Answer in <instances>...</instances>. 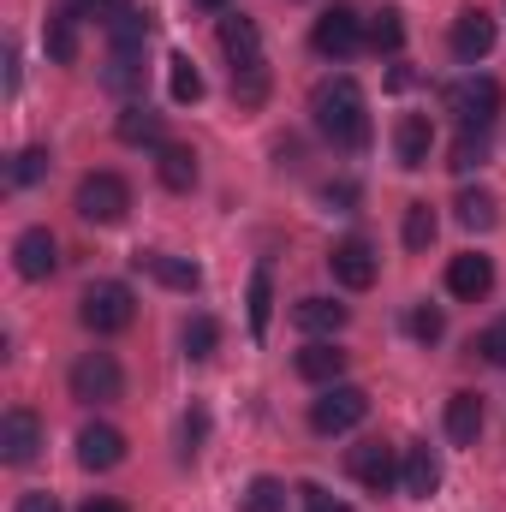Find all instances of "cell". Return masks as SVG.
Segmentation results:
<instances>
[{
    "mask_svg": "<svg viewBox=\"0 0 506 512\" xmlns=\"http://www.w3.org/2000/svg\"><path fill=\"white\" fill-rule=\"evenodd\" d=\"M447 114L459 120V131H489L501 114V84L495 78H453L447 84Z\"/></svg>",
    "mask_w": 506,
    "mask_h": 512,
    "instance_id": "5",
    "label": "cell"
},
{
    "mask_svg": "<svg viewBox=\"0 0 506 512\" xmlns=\"http://www.w3.org/2000/svg\"><path fill=\"white\" fill-rule=\"evenodd\" d=\"M215 346H221V322L215 316H191L185 322V358L203 364V358H215Z\"/></svg>",
    "mask_w": 506,
    "mask_h": 512,
    "instance_id": "29",
    "label": "cell"
},
{
    "mask_svg": "<svg viewBox=\"0 0 506 512\" xmlns=\"http://www.w3.org/2000/svg\"><path fill=\"white\" fill-rule=\"evenodd\" d=\"M149 30H155V18H149L143 6H126L120 18H108V42H114V54H143Z\"/></svg>",
    "mask_w": 506,
    "mask_h": 512,
    "instance_id": "25",
    "label": "cell"
},
{
    "mask_svg": "<svg viewBox=\"0 0 506 512\" xmlns=\"http://www.w3.org/2000/svg\"><path fill=\"white\" fill-rule=\"evenodd\" d=\"M322 203H328V209H352V203H358V185H352V179H334V185H322Z\"/></svg>",
    "mask_w": 506,
    "mask_h": 512,
    "instance_id": "40",
    "label": "cell"
},
{
    "mask_svg": "<svg viewBox=\"0 0 506 512\" xmlns=\"http://www.w3.org/2000/svg\"><path fill=\"white\" fill-rule=\"evenodd\" d=\"M221 54L233 60V72L239 66H262V30H256L251 12H227L221 18Z\"/></svg>",
    "mask_w": 506,
    "mask_h": 512,
    "instance_id": "17",
    "label": "cell"
},
{
    "mask_svg": "<svg viewBox=\"0 0 506 512\" xmlns=\"http://www.w3.org/2000/svg\"><path fill=\"white\" fill-rule=\"evenodd\" d=\"M78 512H126V507H120V501H108V495H90Z\"/></svg>",
    "mask_w": 506,
    "mask_h": 512,
    "instance_id": "44",
    "label": "cell"
},
{
    "mask_svg": "<svg viewBox=\"0 0 506 512\" xmlns=\"http://www.w3.org/2000/svg\"><path fill=\"white\" fill-rule=\"evenodd\" d=\"M72 209L90 221V227H120L131 209V185L120 173H84L78 179V197H72Z\"/></svg>",
    "mask_w": 506,
    "mask_h": 512,
    "instance_id": "3",
    "label": "cell"
},
{
    "mask_svg": "<svg viewBox=\"0 0 506 512\" xmlns=\"http://www.w3.org/2000/svg\"><path fill=\"white\" fill-rule=\"evenodd\" d=\"M12 268H18L24 280H48V274L60 268V245H54V233H48V227H24L18 245H12Z\"/></svg>",
    "mask_w": 506,
    "mask_h": 512,
    "instance_id": "12",
    "label": "cell"
},
{
    "mask_svg": "<svg viewBox=\"0 0 506 512\" xmlns=\"http://www.w3.org/2000/svg\"><path fill=\"white\" fill-rule=\"evenodd\" d=\"M399 489H405L411 501H429V495L441 489V459H435L429 441H411V447H405V459H399Z\"/></svg>",
    "mask_w": 506,
    "mask_h": 512,
    "instance_id": "14",
    "label": "cell"
},
{
    "mask_svg": "<svg viewBox=\"0 0 506 512\" xmlns=\"http://www.w3.org/2000/svg\"><path fill=\"white\" fill-rule=\"evenodd\" d=\"M298 376L316 387H334L340 376H346V352L334 346V340H316V346H304L298 352Z\"/></svg>",
    "mask_w": 506,
    "mask_h": 512,
    "instance_id": "19",
    "label": "cell"
},
{
    "mask_svg": "<svg viewBox=\"0 0 506 512\" xmlns=\"http://www.w3.org/2000/svg\"><path fill=\"white\" fill-rule=\"evenodd\" d=\"M346 471H352V483H364L370 495H387V489L399 483V465H393V447H387V441H358V447L346 453Z\"/></svg>",
    "mask_w": 506,
    "mask_h": 512,
    "instance_id": "9",
    "label": "cell"
},
{
    "mask_svg": "<svg viewBox=\"0 0 506 512\" xmlns=\"http://www.w3.org/2000/svg\"><path fill=\"white\" fill-rule=\"evenodd\" d=\"M477 352L495 364V370H506V316L495 322V328H483V340H477Z\"/></svg>",
    "mask_w": 506,
    "mask_h": 512,
    "instance_id": "39",
    "label": "cell"
},
{
    "mask_svg": "<svg viewBox=\"0 0 506 512\" xmlns=\"http://www.w3.org/2000/svg\"><path fill=\"white\" fill-rule=\"evenodd\" d=\"M155 179L185 197V191L197 185V155H191L185 143H161V149H155Z\"/></svg>",
    "mask_w": 506,
    "mask_h": 512,
    "instance_id": "21",
    "label": "cell"
},
{
    "mask_svg": "<svg viewBox=\"0 0 506 512\" xmlns=\"http://www.w3.org/2000/svg\"><path fill=\"white\" fill-rule=\"evenodd\" d=\"M453 215H459V227H471V233H489V227L501 221V203H495L489 191H459Z\"/></svg>",
    "mask_w": 506,
    "mask_h": 512,
    "instance_id": "26",
    "label": "cell"
},
{
    "mask_svg": "<svg viewBox=\"0 0 506 512\" xmlns=\"http://www.w3.org/2000/svg\"><path fill=\"white\" fill-rule=\"evenodd\" d=\"M447 435H453V447H477V435H483V399L477 393L447 399Z\"/></svg>",
    "mask_w": 506,
    "mask_h": 512,
    "instance_id": "23",
    "label": "cell"
},
{
    "mask_svg": "<svg viewBox=\"0 0 506 512\" xmlns=\"http://www.w3.org/2000/svg\"><path fill=\"white\" fill-rule=\"evenodd\" d=\"M126 459V435L114 423H84L78 429V465L84 471H114Z\"/></svg>",
    "mask_w": 506,
    "mask_h": 512,
    "instance_id": "13",
    "label": "cell"
},
{
    "mask_svg": "<svg viewBox=\"0 0 506 512\" xmlns=\"http://www.w3.org/2000/svg\"><path fill=\"white\" fill-rule=\"evenodd\" d=\"M42 42H48V60H54V66H72V60H78V6H60V12H48V24H42Z\"/></svg>",
    "mask_w": 506,
    "mask_h": 512,
    "instance_id": "20",
    "label": "cell"
},
{
    "mask_svg": "<svg viewBox=\"0 0 506 512\" xmlns=\"http://www.w3.org/2000/svg\"><path fill=\"white\" fill-rule=\"evenodd\" d=\"M149 280H161V286H173V292H197L203 286V268L191 262V256H173V251H137L131 256Z\"/></svg>",
    "mask_w": 506,
    "mask_h": 512,
    "instance_id": "16",
    "label": "cell"
},
{
    "mask_svg": "<svg viewBox=\"0 0 506 512\" xmlns=\"http://www.w3.org/2000/svg\"><path fill=\"white\" fill-rule=\"evenodd\" d=\"M66 387H72V399H84V405H108V399H120L126 376H120L114 352H84V358L72 364Z\"/></svg>",
    "mask_w": 506,
    "mask_h": 512,
    "instance_id": "6",
    "label": "cell"
},
{
    "mask_svg": "<svg viewBox=\"0 0 506 512\" xmlns=\"http://www.w3.org/2000/svg\"><path fill=\"white\" fill-rule=\"evenodd\" d=\"M167 90H173V102H179V108L203 102V72L191 66V54H173V60H167Z\"/></svg>",
    "mask_w": 506,
    "mask_h": 512,
    "instance_id": "27",
    "label": "cell"
},
{
    "mask_svg": "<svg viewBox=\"0 0 506 512\" xmlns=\"http://www.w3.org/2000/svg\"><path fill=\"white\" fill-rule=\"evenodd\" d=\"M239 512H286V483L280 477H251L245 495H239Z\"/></svg>",
    "mask_w": 506,
    "mask_h": 512,
    "instance_id": "28",
    "label": "cell"
},
{
    "mask_svg": "<svg viewBox=\"0 0 506 512\" xmlns=\"http://www.w3.org/2000/svg\"><path fill=\"white\" fill-rule=\"evenodd\" d=\"M102 84H108L114 96H137V90H143V60H137V54H114L108 72H102Z\"/></svg>",
    "mask_w": 506,
    "mask_h": 512,
    "instance_id": "32",
    "label": "cell"
},
{
    "mask_svg": "<svg viewBox=\"0 0 506 512\" xmlns=\"http://www.w3.org/2000/svg\"><path fill=\"white\" fill-rule=\"evenodd\" d=\"M483 161H489V131H459L447 167H453V173H471V167H483Z\"/></svg>",
    "mask_w": 506,
    "mask_h": 512,
    "instance_id": "31",
    "label": "cell"
},
{
    "mask_svg": "<svg viewBox=\"0 0 506 512\" xmlns=\"http://www.w3.org/2000/svg\"><path fill=\"white\" fill-rule=\"evenodd\" d=\"M191 6H203V12H227V0H191Z\"/></svg>",
    "mask_w": 506,
    "mask_h": 512,
    "instance_id": "45",
    "label": "cell"
},
{
    "mask_svg": "<svg viewBox=\"0 0 506 512\" xmlns=\"http://www.w3.org/2000/svg\"><path fill=\"white\" fill-rule=\"evenodd\" d=\"M126 6H131V0H78V12H96L102 24H108V18H120Z\"/></svg>",
    "mask_w": 506,
    "mask_h": 512,
    "instance_id": "43",
    "label": "cell"
},
{
    "mask_svg": "<svg viewBox=\"0 0 506 512\" xmlns=\"http://www.w3.org/2000/svg\"><path fill=\"white\" fill-rule=\"evenodd\" d=\"M131 316H137V298H131L126 280H96L78 298V322L90 334H120V328H131Z\"/></svg>",
    "mask_w": 506,
    "mask_h": 512,
    "instance_id": "2",
    "label": "cell"
},
{
    "mask_svg": "<svg viewBox=\"0 0 506 512\" xmlns=\"http://www.w3.org/2000/svg\"><path fill=\"white\" fill-rule=\"evenodd\" d=\"M292 322H298L304 334H340V328L352 322V310L334 304V298H298V304H292Z\"/></svg>",
    "mask_w": 506,
    "mask_h": 512,
    "instance_id": "22",
    "label": "cell"
},
{
    "mask_svg": "<svg viewBox=\"0 0 506 512\" xmlns=\"http://www.w3.org/2000/svg\"><path fill=\"white\" fill-rule=\"evenodd\" d=\"M233 102L239 108H262L268 102V66H239L233 72Z\"/></svg>",
    "mask_w": 506,
    "mask_h": 512,
    "instance_id": "36",
    "label": "cell"
},
{
    "mask_svg": "<svg viewBox=\"0 0 506 512\" xmlns=\"http://www.w3.org/2000/svg\"><path fill=\"white\" fill-rule=\"evenodd\" d=\"M405 334L423 340V346H435V340L447 334V316H441L435 304H411V310H405Z\"/></svg>",
    "mask_w": 506,
    "mask_h": 512,
    "instance_id": "34",
    "label": "cell"
},
{
    "mask_svg": "<svg viewBox=\"0 0 506 512\" xmlns=\"http://www.w3.org/2000/svg\"><path fill=\"white\" fill-rule=\"evenodd\" d=\"M447 48H453V60H465V66L489 60V48H495V18H489L483 6L459 12V18H453V30H447Z\"/></svg>",
    "mask_w": 506,
    "mask_h": 512,
    "instance_id": "10",
    "label": "cell"
},
{
    "mask_svg": "<svg viewBox=\"0 0 506 512\" xmlns=\"http://www.w3.org/2000/svg\"><path fill=\"white\" fill-rule=\"evenodd\" d=\"M42 173H48V149H42V143L18 149V155H12V167H6V179H12V185H36Z\"/></svg>",
    "mask_w": 506,
    "mask_h": 512,
    "instance_id": "37",
    "label": "cell"
},
{
    "mask_svg": "<svg viewBox=\"0 0 506 512\" xmlns=\"http://www.w3.org/2000/svg\"><path fill=\"white\" fill-rule=\"evenodd\" d=\"M429 149H435V126H429L423 114H405V120L393 126V155H399V167H405V173L429 167Z\"/></svg>",
    "mask_w": 506,
    "mask_h": 512,
    "instance_id": "18",
    "label": "cell"
},
{
    "mask_svg": "<svg viewBox=\"0 0 506 512\" xmlns=\"http://www.w3.org/2000/svg\"><path fill=\"white\" fill-rule=\"evenodd\" d=\"M120 143H131V149H161L167 143V131H161V114H149L143 102H126V114H120Z\"/></svg>",
    "mask_w": 506,
    "mask_h": 512,
    "instance_id": "24",
    "label": "cell"
},
{
    "mask_svg": "<svg viewBox=\"0 0 506 512\" xmlns=\"http://www.w3.org/2000/svg\"><path fill=\"white\" fill-rule=\"evenodd\" d=\"M203 435H209V411H203V405H191V411H185V423H179V441H185V459H191V453L203 447Z\"/></svg>",
    "mask_w": 506,
    "mask_h": 512,
    "instance_id": "38",
    "label": "cell"
},
{
    "mask_svg": "<svg viewBox=\"0 0 506 512\" xmlns=\"http://www.w3.org/2000/svg\"><path fill=\"white\" fill-rule=\"evenodd\" d=\"M310 48H316L322 60H346V54H358V48H364V24H358V12H352V6L322 12L316 30H310Z\"/></svg>",
    "mask_w": 506,
    "mask_h": 512,
    "instance_id": "8",
    "label": "cell"
},
{
    "mask_svg": "<svg viewBox=\"0 0 506 512\" xmlns=\"http://www.w3.org/2000/svg\"><path fill=\"white\" fill-rule=\"evenodd\" d=\"M435 227H441L435 209H429V203H411V209H405V251H429V245H435Z\"/></svg>",
    "mask_w": 506,
    "mask_h": 512,
    "instance_id": "33",
    "label": "cell"
},
{
    "mask_svg": "<svg viewBox=\"0 0 506 512\" xmlns=\"http://www.w3.org/2000/svg\"><path fill=\"white\" fill-rule=\"evenodd\" d=\"M12 512H60V501H54L48 489H30V495H18V507Z\"/></svg>",
    "mask_w": 506,
    "mask_h": 512,
    "instance_id": "42",
    "label": "cell"
},
{
    "mask_svg": "<svg viewBox=\"0 0 506 512\" xmlns=\"http://www.w3.org/2000/svg\"><path fill=\"white\" fill-rule=\"evenodd\" d=\"M36 447H42V417L24 411V405H12V411L0 417V459H6V465H30Z\"/></svg>",
    "mask_w": 506,
    "mask_h": 512,
    "instance_id": "11",
    "label": "cell"
},
{
    "mask_svg": "<svg viewBox=\"0 0 506 512\" xmlns=\"http://www.w3.org/2000/svg\"><path fill=\"white\" fill-rule=\"evenodd\" d=\"M298 495H304V512H352V507H340V501H334V495H322V489H316V483H304V489H298Z\"/></svg>",
    "mask_w": 506,
    "mask_h": 512,
    "instance_id": "41",
    "label": "cell"
},
{
    "mask_svg": "<svg viewBox=\"0 0 506 512\" xmlns=\"http://www.w3.org/2000/svg\"><path fill=\"white\" fill-rule=\"evenodd\" d=\"M328 268H334V280L346 286V292H370L376 286V274H381V256H376V245L370 239H340L334 251H328Z\"/></svg>",
    "mask_w": 506,
    "mask_h": 512,
    "instance_id": "7",
    "label": "cell"
},
{
    "mask_svg": "<svg viewBox=\"0 0 506 512\" xmlns=\"http://www.w3.org/2000/svg\"><path fill=\"white\" fill-rule=\"evenodd\" d=\"M310 120L334 149H364L370 143V102H364L358 78H322L310 90Z\"/></svg>",
    "mask_w": 506,
    "mask_h": 512,
    "instance_id": "1",
    "label": "cell"
},
{
    "mask_svg": "<svg viewBox=\"0 0 506 512\" xmlns=\"http://www.w3.org/2000/svg\"><path fill=\"white\" fill-rule=\"evenodd\" d=\"M364 417H370V393L352 387V382H334L310 399V429H316V435H346V429H358Z\"/></svg>",
    "mask_w": 506,
    "mask_h": 512,
    "instance_id": "4",
    "label": "cell"
},
{
    "mask_svg": "<svg viewBox=\"0 0 506 512\" xmlns=\"http://www.w3.org/2000/svg\"><path fill=\"white\" fill-rule=\"evenodd\" d=\"M447 292H453V298H465V304L489 298V292H495V262H489V256H477V251L453 256V262H447Z\"/></svg>",
    "mask_w": 506,
    "mask_h": 512,
    "instance_id": "15",
    "label": "cell"
},
{
    "mask_svg": "<svg viewBox=\"0 0 506 512\" xmlns=\"http://www.w3.org/2000/svg\"><path fill=\"white\" fill-rule=\"evenodd\" d=\"M245 310H251V334L262 340V334H268V310H274V280H268V268H256V274H251Z\"/></svg>",
    "mask_w": 506,
    "mask_h": 512,
    "instance_id": "30",
    "label": "cell"
},
{
    "mask_svg": "<svg viewBox=\"0 0 506 512\" xmlns=\"http://www.w3.org/2000/svg\"><path fill=\"white\" fill-rule=\"evenodd\" d=\"M364 42H370L376 54H399V42H405V24H399V12H393V6L370 18V30H364Z\"/></svg>",
    "mask_w": 506,
    "mask_h": 512,
    "instance_id": "35",
    "label": "cell"
}]
</instances>
